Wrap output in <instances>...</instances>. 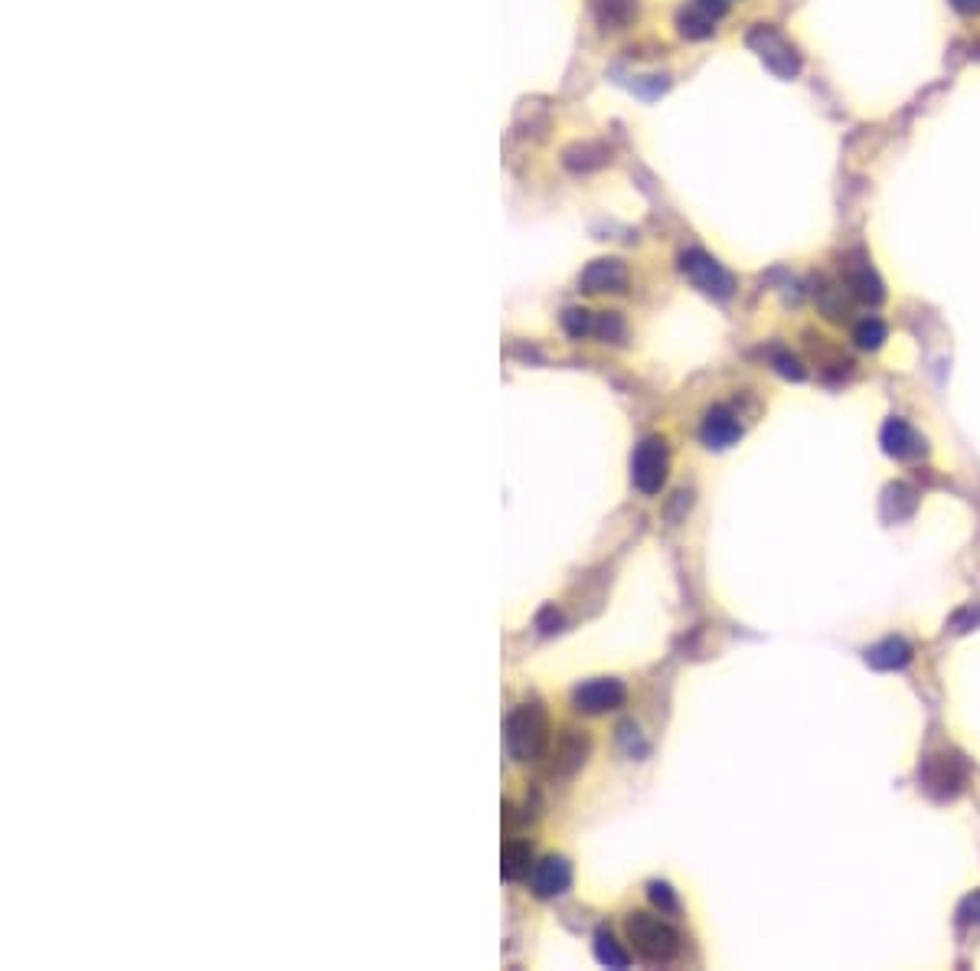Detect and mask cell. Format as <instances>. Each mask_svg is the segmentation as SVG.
<instances>
[{"mask_svg": "<svg viewBox=\"0 0 980 971\" xmlns=\"http://www.w3.org/2000/svg\"><path fill=\"white\" fill-rule=\"evenodd\" d=\"M955 625H958V632H971V625H980V612H978V616L971 612L968 619H958Z\"/></svg>", "mask_w": 980, "mask_h": 971, "instance_id": "obj_28", "label": "cell"}, {"mask_svg": "<svg viewBox=\"0 0 980 971\" xmlns=\"http://www.w3.org/2000/svg\"><path fill=\"white\" fill-rule=\"evenodd\" d=\"M648 893H651V900L663 910V913H673V910H676V900H673V893H670L666 883H651Z\"/></svg>", "mask_w": 980, "mask_h": 971, "instance_id": "obj_24", "label": "cell"}, {"mask_svg": "<svg viewBox=\"0 0 980 971\" xmlns=\"http://www.w3.org/2000/svg\"><path fill=\"white\" fill-rule=\"evenodd\" d=\"M922 779H925V789L935 799H955L961 792V786H965V763L958 756H948V753L932 756L925 763Z\"/></svg>", "mask_w": 980, "mask_h": 971, "instance_id": "obj_7", "label": "cell"}, {"mask_svg": "<svg viewBox=\"0 0 980 971\" xmlns=\"http://www.w3.org/2000/svg\"><path fill=\"white\" fill-rule=\"evenodd\" d=\"M882 449L892 459H912V455L925 452V442L915 436V429L905 419H889L882 426Z\"/></svg>", "mask_w": 980, "mask_h": 971, "instance_id": "obj_12", "label": "cell"}, {"mask_svg": "<svg viewBox=\"0 0 980 971\" xmlns=\"http://www.w3.org/2000/svg\"><path fill=\"white\" fill-rule=\"evenodd\" d=\"M628 942L635 946V952L648 962H670L680 952V936L670 923L657 919L651 913H635L625 923Z\"/></svg>", "mask_w": 980, "mask_h": 971, "instance_id": "obj_2", "label": "cell"}, {"mask_svg": "<svg viewBox=\"0 0 980 971\" xmlns=\"http://www.w3.org/2000/svg\"><path fill=\"white\" fill-rule=\"evenodd\" d=\"M775 366H778V373H782V376L805 380V370H801V363H798L795 357H785V353H778V357H775Z\"/></svg>", "mask_w": 980, "mask_h": 971, "instance_id": "obj_25", "label": "cell"}, {"mask_svg": "<svg viewBox=\"0 0 980 971\" xmlns=\"http://www.w3.org/2000/svg\"><path fill=\"white\" fill-rule=\"evenodd\" d=\"M592 10L602 26L622 30L638 16V0H592Z\"/></svg>", "mask_w": 980, "mask_h": 971, "instance_id": "obj_15", "label": "cell"}, {"mask_svg": "<svg viewBox=\"0 0 980 971\" xmlns=\"http://www.w3.org/2000/svg\"><path fill=\"white\" fill-rule=\"evenodd\" d=\"M625 334H628V327L622 321V315L605 312V315L595 318V337H599V340H605V343H608V340H612V343H622Z\"/></svg>", "mask_w": 980, "mask_h": 971, "instance_id": "obj_22", "label": "cell"}, {"mask_svg": "<svg viewBox=\"0 0 980 971\" xmlns=\"http://www.w3.org/2000/svg\"><path fill=\"white\" fill-rule=\"evenodd\" d=\"M625 684L622 680H612V677H595V680H585L582 687H576L572 700H576V710L582 713H608L615 707L625 703Z\"/></svg>", "mask_w": 980, "mask_h": 971, "instance_id": "obj_6", "label": "cell"}, {"mask_svg": "<svg viewBox=\"0 0 980 971\" xmlns=\"http://www.w3.org/2000/svg\"><path fill=\"white\" fill-rule=\"evenodd\" d=\"M595 956H599V962L608 966V969H628V962H631L628 952H625V949L615 942V936L605 933V929L595 936Z\"/></svg>", "mask_w": 980, "mask_h": 971, "instance_id": "obj_19", "label": "cell"}, {"mask_svg": "<svg viewBox=\"0 0 980 971\" xmlns=\"http://www.w3.org/2000/svg\"><path fill=\"white\" fill-rule=\"evenodd\" d=\"M680 269H683V275L699 289V292H706V295H713V298H732V292H736V279L713 259V256H706L703 249H686L683 256H680Z\"/></svg>", "mask_w": 980, "mask_h": 971, "instance_id": "obj_3", "label": "cell"}, {"mask_svg": "<svg viewBox=\"0 0 980 971\" xmlns=\"http://www.w3.org/2000/svg\"><path fill=\"white\" fill-rule=\"evenodd\" d=\"M696 3H699V7H703L706 13H713L716 20H719V16L726 13V0H696Z\"/></svg>", "mask_w": 980, "mask_h": 971, "instance_id": "obj_26", "label": "cell"}, {"mask_svg": "<svg viewBox=\"0 0 980 971\" xmlns=\"http://www.w3.org/2000/svg\"><path fill=\"white\" fill-rule=\"evenodd\" d=\"M817 308L823 312V318L830 321H850V302H846V289L843 285H833V282H823L817 289Z\"/></svg>", "mask_w": 980, "mask_h": 971, "instance_id": "obj_16", "label": "cell"}, {"mask_svg": "<svg viewBox=\"0 0 980 971\" xmlns=\"http://www.w3.org/2000/svg\"><path fill=\"white\" fill-rule=\"evenodd\" d=\"M951 7H955L958 13H968V16L980 13V0H951Z\"/></svg>", "mask_w": 980, "mask_h": 971, "instance_id": "obj_27", "label": "cell"}, {"mask_svg": "<svg viewBox=\"0 0 980 971\" xmlns=\"http://www.w3.org/2000/svg\"><path fill=\"white\" fill-rule=\"evenodd\" d=\"M631 475H635V485L645 494H657L663 482H666V442L663 439H645L635 452V462H631Z\"/></svg>", "mask_w": 980, "mask_h": 971, "instance_id": "obj_4", "label": "cell"}, {"mask_svg": "<svg viewBox=\"0 0 980 971\" xmlns=\"http://www.w3.org/2000/svg\"><path fill=\"white\" fill-rule=\"evenodd\" d=\"M529 883H533V893L539 900H552V896H562L572 883V867L562 860V857H543L533 873H529Z\"/></svg>", "mask_w": 980, "mask_h": 971, "instance_id": "obj_9", "label": "cell"}, {"mask_svg": "<svg viewBox=\"0 0 980 971\" xmlns=\"http://www.w3.org/2000/svg\"><path fill=\"white\" fill-rule=\"evenodd\" d=\"M585 753H589V739L582 733H566L562 743H559V753H556V772L559 776H572L576 769H582L585 763Z\"/></svg>", "mask_w": 980, "mask_h": 971, "instance_id": "obj_14", "label": "cell"}, {"mask_svg": "<svg viewBox=\"0 0 980 971\" xmlns=\"http://www.w3.org/2000/svg\"><path fill=\"white\" fill-rule=\"evenodd\" d=\"M846 292L863 305H879L886 298V289H882L879 275L873 272V266L866 259H853L846 266Z\"/></svg>", "mask_w": 980, "mask_h": 971, "instance_id": "obj_11", "label": "cell"}, {"mask_svg": "<svg viewBox=\"0 0 980 971\" xmlns=\"http://www.w3.org/2000/svg\"><path fill=\"white\" fill-rule=\"evenodd\" d=\"M582 289L592 295H622L628 289V269L618 259H595L585 272H582Z\"/></svg>", "mask_w": 980, "mask_h": 971, "instance_id": "obj_8", "label": "cell"}, {"mask_svg": "<svg viewBox=\"0 0 980 971\" xmlns=\"http://www.w3.org/2000/svg\"><path fill=\"white\" fill-rule=\"evenodd\" d=\"M680 33L683 36H690V39H706V36H713V26H716V16L713 13H706L696 0L680 13Z\"/></svg>", "mask_w": 980, "mask_h": 971, "instance_id": "obj_18", "label": "cell"}, {"mask_svg": "<svg viewBox=\"0 0 980 971\" xmlns=\"http://www.w3.org/2000/svg\"><path fill=\"white\" fill-rule=\"evenodd\" d=\"M866 660L876 670H899L912 660V645L902 642V639H886V642H879V645L866 651Z\"/></svg>", "mask_w": 980, "mask_h": 971, "instance_id": "obj_13", "label": "cell"}, {"mask_svg": "<svg viewBox=\"0 0 980 971\" xmlns=\"http://www.w3.org/2000/svg\"><path fill=\"white\" fill-rule=\"evenodd\" d=\"M958 923H961V926H975V923H980V890H975V893L958 906Z\"/></svg>", "mask_w": 980, "mask_h": 971, "instance_id": "obj_23", "label": "cell"}, {"mask_svg": "<svg viewBox=\"0 0 980 971\" xmlns=\"http://www.w3.org/2000/svg\"><path fill=\"white\" fill-rule=\"evenodd\" d=\"M533 867H536V863H533V850H529L526 840H513V844L503 847V877H506V880L516 883V880L529 877Z\"/></svg>", "mask_w": 980, "mask_h": 971, "instance_id": "obj_17", "label": "cell"}, {"mask_svg": "<svg viewBox=\"0 0 980 971\" xmlns=\"http://www.w3.org/2000/svg\"><path fill=\"white\" fill-rule=\"evenodd\" d=\"M886 337H889V330H886V324L879 321V318H863V321L853 327V340L863 350H879L886 343Z\"/></svg>", "mask_w": 980, "mask_h": 971, "instance_id": "obj_20", "label": "cell"}, {"mask_svg": "<svg viewBox=\"0 0 980 971\" xmlns=\"http://www.w3.org/2000/svg\"><path fill=\"white\" fill-rule=\"evenodd\" d=\"M549 746V720L539 703H523L506 720V749L520 763H536Z\"/></svg>", "mask_w": 980, "mask_h": 971, "instance_id": "obj_1", "label": "cell"}, {"mask_svg": "<svg viewBox=\"0 0 980 971\" xmlns=\"http://www.w3.org/2000/svg\"><path fill=\"white\" fill-rule=\"evenodd\" d=\"M699 436H703V442H706L709 449H729V445L742 436V426H739V419H736L732 409H726V406H713V409L706 413V419H703Z\"/></svg>", "mask_w": 980, "mask_h": 971, "instance_id": "obj_10", "label": "cell"}, {"mask_svg": "<svg viewBox=\"0 0 980 971\" xmlns=\"http://www.w3.org/2000/svg\"><path fill=\"white\" fill-rule=\"evenodd\" d=\"M595 318H599V315H592V312H585V308H566V315H562V327H566V334H569V337L582 340V337L595 334Z\"/></svg>", "mask_w": 980, "mask_h": 971, "instance_id": "obj_21", "label": "cell"}, {"mask_svg": "<svg viewBox=\"0 0 980 971\" xmlns=\"http://www.w3.org/2000/svg\"><path fill=\"white\" fill-rule=\"evenodd\" d=\"M749 46H755L759 56L765 59V66H772L778 76H795V72L801 69V59H798L795 46H791L778 30H772V26H759V30H752Z\"/></svg>", "mask_w": 980, "mask_h": 971, "instance_id": "obj_5", "label": "cell"}]
</instances>
